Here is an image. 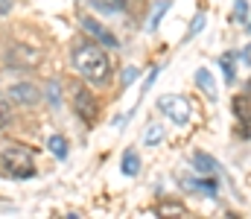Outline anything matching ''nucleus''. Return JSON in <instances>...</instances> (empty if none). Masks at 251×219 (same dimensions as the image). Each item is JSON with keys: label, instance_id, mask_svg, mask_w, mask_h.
Segmentation results:
<instances>
[{"label": "nucleus", "instance_id": "obj_1", "mask_svg": "<svg viewBox=\"0 0 251 219\" xmlns=\"http://www.w3.org/2000/svg\"><path fill=\"white\" fill-rule=\"evenodd\" d=\"M73 68L82 73L88 82L94 85H105L108 76H111V62H108V53L91 41H82L73 47Z\"/></svg>", "mask_w": 251, "mask_h": 219}, {"label": "nucleus", "instance_id": "obj_2", "mask_svg": "<svg viewBox=\"0 0 251 219\" xmlns=\"http://www.w3.org/2000/svg\"><path fill=\"white\" fill-rule=\"evenodd\" d=\"M0 161H3V170H6L9 175H15V178H32V175H35L32 149H26V146L9 144L6 149H3Z\"/></svg>", "mask_w": 251, "mask_h": 219}, {"label": "nucleus", "instance_id": "obj_3", "mask_svg": "<svg viewBox=\"0 0 251 219\" xmlns=\"http://www.w3.org/2000/svg\"><path fill=\"white\" fill-rule=\"evenodd\" d=\"M158 108H161L173 123H187L190 120V102L184 99V97H173V94H167V97L158 99Z\"/></svg>", "mask_w": 251, "mask_h": 219}, {"label": "nucleus", "instance_id": "obj_4", "mask_svg": "<svg viewBox=\"0 0 251 219\" xmlns=\"http://www.w3.org/2000/svg\"><path fill=\"white\" fill-rule=\"evenodd\" d=\"M73 99H76V102H73V105H76V114H79L85 123H97V114H100V102H97V97H94L91 91L79 88Z\"/></svg>", "mask_w": 251, "mask_h": 219}, {"label": "nucleus", "instance_id": "obj_5", "mask_svg": "<svg viewBox=\"0 0 251 219\" xmlns=\"http://www.w3.org/2000/svg\"><path fill=\"white\" fill-rule=\"evenodd\" d=\"M38 59H41L38 50H32L26 44H12L6 50V62L15 65V68H32V65H38Z\"/></svg>", "mask_w": 251, "mask_h": 219}, {"label": "nucleus", "instance_id": "obj_6", "mask_svg": "<svg viewBox=\"0 0 251 219\" xmlns=\"http://www.w3.org/2000/svg\"><path fill=\"white\" fill-rule=\"evenodd\" d=\"M9 99H15L21 105H35L41 99V91L35 85H29V82H21V85H12L9 88Z\"/></svg>", "mask_w": 251, "mask_h": 219}, {"label": "nucleus", "instance_id": "obj_7", "mask_svg": "<svg viewBox=\"0 0 251 219\" xmlns=\"http://www.w3.org/2000/svg\"><path fill=\"white\" fill-rule=\"evenodd\" d=\"M79 24L85 26V32H88V35H94V38H97V41H102L105 47H117V38H114V35H111V32H108V29H105L100 21H94L91 15H85Z\"/></svg>", "mask_w": 251, "mask_h": 219}, {"label": "nucleus", "instance_id": "obj_8", "mask_svg": "<svg viewBox=\"0 0 251 219\" xmlns=\"http://www.w3.org/2000/svg\"><path fill=\"white\" fill-rule=\"evenodd\" d=\"M234 111H237V117L246 123V126H243V135L249 138L251 135V99L249 97H237V99H234Z\"/></svg>", "mask_w": 251, "mask_h": 219}, {"label": "nucleus", "instance_id": "obj_9", "mask_svg": "<svg viewBox=\"0 0 251 219\" xmlns=\"http://www.w3.org/2000/svg\"><path fill=\"white\" fill-rule=\"evenodd\" d=\"M193 167H196L199 172H204V175H213V172L219 170V164H216L207 152H196V155H193Z\"/></svg>", "mask_w": 251, "mask_h": 219}, {"label": "nucleus", "instance_id": "obj_10", "mask_svg": "<svg viewBox=\"0 0 251 219\" xmlns=\"http://www.w3.org/2000/svg\"><path fill=\"white\" fill-rule=\"evenodd\" d=\"M123 172L126 175H137L140 172V155L134 149H126L123 152Z\"/></svg>", "mask_w": 251, "mask_h": 219}, {"label": "nucleus", "instance_id": "obj_11", "mask_svg": "<svg viewBox=\"0 0 251 219\" xmlns=\"http://www.w3.org/2000/svg\"><path fill=\"white\" fill-rule=\"evenodd\" d=\"M91 6H97L100 12L114 15V12H123L126 9V0H91Z\"/></svg>", "mask_w": 251, "mask_h": 219}, {"label": "nucleus", "instance_id": "obj_12", "mask_svg": "<svg viewBox=\"0 0 251 219\" xmlns=\"http://www.w3.org/2000/svg\"><path fill=\"white\" fill-rule=\"evenodd\" d=\"M47 146H50V152H53L56 158H67V138H62V135H53Z\"/></svg>", "mask_w": 251, "mask_h": 219}, {"label": "nucleus", "instance_id": "obj_13", "mask_svg": "<svg viewBox=\"0 0 251 219\" xmlns=\"http://www.w3.org/2000/svg\"><path fill=\"white\" fill-rule=\"evenodd\" d=\"M190 187L193 190H201L204 196H216V181L213 178H207V181H190Z\"/></svg>", "mask_w": 251, "mask_h": 219}, {"label": "nucleus", "instance_id": "obj_14", "mask_svg": "<svg viewBox=\"0 0 251 219\" xmlns=\"http://www.w3.org/2000/svg\"><path fill=\"white\" fill-rule=\"evenodd\" d=\"M158 214H178V217H184L187 208L178 205V202H161V205H158Z\"/></svg>", "mask_w": 251, "mask_h": 219}, {"label": "nucleus", "instance_id": "obj_15", "mask_svg": "<svg viewBox=\"0 0 251 219\" xmlns=\"http://www.w3.org/2000/svg\"><path fill=\"white\" fill-rule=\"evenodd\" d=\"M222 71H225V82H234L237 79V73H234V56L231 53L222 56Z\"/></svg>", "mask_w": 251, "mask_h": 219}, {"label": "nucleus", "instance_id": "obj_16", "mask_svg": "<svg viewBox=\"0 0 251 219\" xmlns=\"http://www.w3.org/2000/svg\"><path fill=\"white\" fill-rule=\"evenodd\" d=\"M167 6H170V0H161V3L155 6V15H152V21H149V29H155V26L161 24V18H164V12H167Z\"/></svg>", "mask_w": 251, "mask_h": 219}, {"label": "nucleus", "instance_id": "obj_17", "mask_svg": "<svg viewBox=\"0 0 251 219\" xmlns=\"http://www.w3.org/2000/svg\"><path fill=\"white\" fill-rule=\"evenodd\" d=\"M9 120H12V111H9V99L0 94V129H3V126H9Z\"/></svg>", "mask_w": 251, "mask_h": 219}, {"label": "nucleus", "instance_id": "obj_18", "mask_svg": "<svg viewBox=\"0 0 251 219\" xmlns=\"http://www.w3.org/2000/svg\"><path fill=\"white\" fill-rule=\"evenodd\" d=\"M196 82H199V85H201L207 94H216V88H213V82H210V73H207V71H199V73H196Z\"/></svg>", "mask_w": 251, "mask_h": 219}, {"label": "nucleus", "instance_id": "obj_19", "mask_svg": "<svg viewBox=\"0 0 251 219\" xmlns=\"http://www.w3.org/2000/svg\"><path fill=\"white\" fill-rule=\"evenodd\" d=\"M161 138H164V129H161V126H152V129H149V132H146V135H143V141H146V146L158 144V141H161Z\"/></svg>", "mask_w": 251, "mask_h": 219}, {"label": "nucleus", "instance_id": "obj_20", "mask_svg": "<svg viewBox=\"0 0 251 219\" xmlns=\"http://www.w3.org/2000/svg\"><path fill=\"white\" fill-rule=\"evenodd\" d=\"M234 12H237L240 21H246V18H249V0H237V3H234Z\"/></svg>", "mask_w": 251, "mask_h": 219}, {"label": "nucleus", "instance_id": "obj_21", "mask_svg": "<svg viewBox=\"0 0 251 219\" xmlns=\"http://www.w3.org/2000/svg\"><path fill=\"white\" fill-rule=\"evenodd\" d=\"M47 99H50L53 105H59V102H62V99H59V85H56V82H50V85H47Z\"/></svg>", "mask_w": 251, "mask_h": 219}, {"label": "nucleus", "instance_id": "obj_22", "mask_svg": "<svg viewBox=\"0 0 251 219\" xmlns=\"http://www.w3.org/2000/svg\"><path fill=\"white\" fill-rule=\"evenodd\" d=\"M12 6H15V0H0V18H3V15H9V12H12Z\"/></svg>", "mask_w": 251, "mask_h": 219}, {"label": "nucleus", "instance_id": "obj_23", "mask_svg": "<svg viewBox=\"0 0 251 219\" xmlns=\"http://www.w3.org/2000/svg\"><path fill=\"white\" fill-rule=\"evenodd\" d=\"M134 76H137V68H128V71L123 73V85H131V82H134Z\"/></svg>", "mask_w": 251, "mask_h": 219}, {"label": "nucleus", "instance_id": "obj_24", "mask_svg": "<svg viewBox=\"0 0 251 219\" xmlns=\"http://www.w3.org/2000/svg\"><path fill=\"white\" fill-rule=\"evenodd\" d=\"M201 24H204V18H201V15H199V18H196V21H193V29H190V35H193V32H199V29H201Z\"/></svg>", "mask_w": 251, "mask_h": 219}, {"label": "nucleus", "instance_id": "obj_25", "mask_svg": "<svg viewBox=\"0 0 251 219\" xmlns=\"http://www.w3.org/2000/svg\"><path fill=\"white\" fill-rule=\"evenodd\" d=\"M243 59H246V62H249V65H251V44H249V47H246V53H243Z\"/></svg>", "mask_w": 251, "mask_h": 219}, {"label": "nucleus", "instance_id": "obj_26", "mask_svg": "<svg viewBox=\"0 0 251 219\" xmlns=\"http://www.w3.org/2000/svg\"><path fill=\"white\" fill-rule=\"evenodd\" d=\"M246 97L251 99V79H249V85H246Z\"/></svg>", "mask_w": 251, "mask_h": 219}]
</instances>
